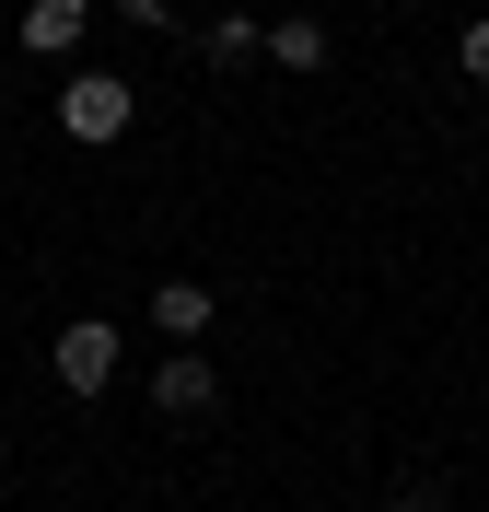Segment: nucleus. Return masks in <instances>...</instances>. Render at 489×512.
Returning a JSON list of instances; mask_svg holds the SVG:
<instances>
[{
    "instance_id": "1",
    "label": "nucleus",
    "mask_w": 489,
    "mask_h": 512,
    "mask_svg": "<svg viewBox=\"0 0 489 512\" xmlns=\"http://www.w3.org/2000/svg\"><path fill=\"white\" fill-rule=\"evenodd\" d=\"M129 117H140V105H129V82H117V70H82V82L59 94V128L82 140V152H105V140H129Z\"/></svg>"
},
{
    "instance_id": "2",
    "label": "nucleus",
    "mask_w": 489,
    "mask_h": 512,
    "mask_svg": "<svg viewBox=\"0 0 489 512\" xmlns=\"http://www.w3.org/2000/svg\"><path fill=\"white\" fill-rule=\"evenodd\" d=\"M59 384L70 396H105V384H117V326L105 315H70L59 326Z\"/></svg>"
},
{
    "instance_id": "3",
    "label": "nucleus",
    "mask_w": 489,
    "mask_h": 512,
    "mask_svg": "<svg viewBox=\"0 0 489 512\" xmlns=\"http://www.w3.org/2000/svg\"><path fill=\"white\" fill-rule=\"evenodd\" d=\"M82 24H94V0H35V12H24V47H35V59H70Z\"/></svg>"
},
{
    "instance_id": "4",
    "label": "nucleus",
    "mask_w": 489,
    "mask_h": 512,
    "mask_svg": "<svg viewBox=\"0 0 489 512\" xmlns=\"http://www.w3.org/2000/svg\"><path fill=\"white\" fill-rule=\"evenodd\" d=\"M152 408L163 419H210V361H163V373H152Z\"/></svg>"
},
{
    "instance_id": "5",
    "label": "nucleus",
    "mask_w": 489,
    "mask_h": 512,
    "mask_svg": "<svg viewBox=\"0 0 489 512\" xmlns=\"http://www.w3.org/2000/svg\"><path fill=\"white\" fill-rule=\"evenodd\" d=\"M152 326H163V338H198V326H210V291H198V280H163L152 291Z\"/></svg>"
},
{
    "instance_id": "6",
    "label": "nucleus",
    "mask_w": 489,
    "mask_h": 512,
    "mask_svg": "<svg viewBox=\"0 0 489 512\" xmlns=\"http://www.w3.org/2000/svg\"><path fill=\"white\" fill-rule=\"evenodd\" d=\"M268 59H280V70H326V24H303V12L268 24Z\"/></svg>"
},
{
    "instance_id": "7",
    "label": "nucleus",
    "mask_w": 489,
    "mask_h": 512,
    "mask_svg": "<svg viewBox=\"0 0 489 512\" xmlns=\"http://www.w3.org/2000/svg\"><path fill=\"white\" fill-rule=\"evenodd\" d=\"M198 47H210V59H222V70H245V59H257V47H268V24H245V12H233V24H210V35H198Z\"/></svg>"
},
{
    "instance_id": "8",
    "label": "nucleus",
    "mask_w": 489,
    "mask_h": 512,
    "mask_svg": "<svg viewBox=\"0 0 489 512\" xmlns=\"http://www.w3.org/2000/svg\"><path fill=\"white\" fill-rule=\"evenodd\" d=\"M455 59H466V82H489V24H466V35H455Z\"/></svg>"
},
{
    "instance_id": "9",
    "label": "nucleus",
    "mask_w": 489,
    "mask_h": 512,
    "mask_svg": "<svg viewBox=\"0 0 489 512\" xmlns=\"http://www.w3.org/2000/svg\"><path fill=\"white\" fill-rule=\"evenodd\" d=\"M385 512H431V501H385Z\"/></svg>"
}]
</instances>
